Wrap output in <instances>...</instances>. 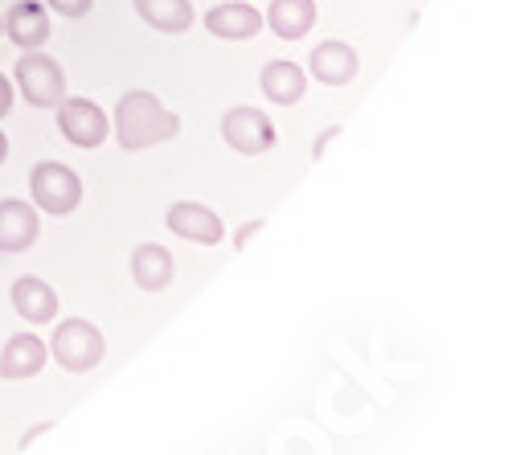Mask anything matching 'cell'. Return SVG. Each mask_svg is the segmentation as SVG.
Listing matches in <instances>:
<instances>
[{
    "label": "cell",
    "instance_id": "obj_1",
    "mask_svg": "<svg viewBox=\"0 0 512 455\" xmlns=\"http://www.w3.org/2000/svg\"><path fill=\"white\" fill-rule=\"evenodd\" d=\"M181 132V119L152 91H127L115 107V140L123 152H144Z\"/></svg>",
    "mask_w": 512,
    "mask_h": 455
},
{
    "label": "cell",
    "instance_id": "obj_2",
    "mask_svg": "<svg viewBox=\"0 0 512 455\" xmlns=\"http://www.w3.org/2000/svg\"><path fill=\"white\" fill-rule=\"evenodd\" d=\"M29 197H33L37 210L66 218V214L78 210V201H82V177L62 160H41L29 173Z\"/></svg>",
    "mask_w": 512,
    "mask_h": 455
},
{
    "label": "cell",
    "instance_id": "obj_3",
    "mask_svg": "<svg viewBox=\"0 0 512 455\" xmlns=\"http://www.w3.org/2000/svg\"><path fill=\"white\" fill-rule=\"evenodd\" d=\"M13 82L29 107H58L66 99V70L50 54L25 50L13 66Z\"/></svg>",
    "mask_w": 512,
    "mask_h": 455
},
{
    "label": "cell",
    "instance_id": "obj_4",
    "mask_svg": "<svg viewBox=\"0 0 512 455\" xmlns=\"http://www.w3.org/2000/svg\"><path fill=\"white\" fill-rule=\"evenodd\" d=\"M50 353L58 357L62 369H70V374H87V369H95L103 361L107 341H103V333H99L91 320L70 316V320L58 324V333L50 341Z\"/></svg>",
    "mask_w": 512,
    "mask_h": 455
},
{
    "label": "cell",
    "instance_id": "obj_5",
    "mask_svg": "<svg viewBox=\"0 0 512 455\" xmlns=\"http://www.w3.org/2000/svg\"><path fill=\"white\" fill-rule=\"evenodd\" d=\"M222 140L242 156H263L275 144V123L254 107H230L222 115Z\"/></svg>",
    "mask_w": 512,
    "mask_h": 455
},
{
    "label": "cell",
    "instance_id": "obj_6",
    "mask_svg": "<svg viewBox=\"0 0 512 455\" xmlns=\"http://www.w3.org/2000/svg\"><path fill=\"white\" fill-rule=\"evenodd\" d=\"M58 128L74 148H99L111 132V119L91 99H62L58 103Z\"/></svg>",
    "mask_w": 512,
    "mask_h": 455
},
{
    "label": "cell",
    "instance_id": "obj_7",
    "mask_svg": "<svg viewBox=\"0 0 512 455\" xmlns=\"http://www.w3.org/2000/svg\"><path fill=\"white\" fill-rule=\"evenodd\" d=\"M41 234V218H37V205L21 201V197H5L0 201V255H17L29 251Z\"/></svg>",
    "mask_w": 512,
    "mask_h": 455
},
{
    "label": "cell",
    "instance_id": "obj_8",
    "mask_svg": "<svg viewBox=\"0 0 512 455\" xmlns=\"http://www.w3.org/2000/svg\"><path fill=\"white\" fill-rule=\"evenodd\" d=\"M5 37L25 54V50H41L50 41V9L41 0H17L5 13Z\"/></svg>",
    "mask_w": 512,
    "mask_h": 455
},
{
    "label": "cell",
    "instance_id": "obj_9",
    "mask_svg": "<svg viewBox=\"0 0 512 455\" xmlns=\"http://www.w3.org/2000/svg\"><path fill=\"white\" fill-rule=\"evenodd\" d=\"M168 230L189 238V242H201V246H213L222 242V218L209 210V205H197V201H177L168 205Z\"/></svg>",
    "mask_w": 512,
    "mask_h": 455
},
{
    "label": "cell",
    "instance_id": "obj_10",
    "mask_svg": "<svg viewBox=\"0 0 512 455\" xmlns=\"http://www.w3.org/2000/svg\"><path fill=\"white\" fill-rule=\"evenodd\" d=\"M263 13L254 5H242V0H230V5H213L205 13V29L222 41H246V37H259L263 29Z\"/></svg>",
    "mask_w": 512,
    "mask_h": 455
},
{
    "label": "cell",
    "instance_id": "obj_11",
    "mask_svg": "<svg viewBox=\"0 0 512 455\" xmlns=\"http://www.w3.org/2000/svg\"><path fill=\"white\" fill-rule=\"evenodd\" d=\"M17 316H25L29 324H50L58 316V292L46 283V279H37V275H21L13 283V292H9Z\"/></svg>",
    "mask_w": 512,
    "mask_h": 455
},
{
    "label": "cell",
    "instance_id": "obj_12",
    "mask_svg": "<svg viewBox=\"0 0 512 455\" xmlns=\"http://www.w3.org/2000/svg\"><path fill=\"white\" fill-rule=\"evenodd\" d=\"M357 70H361L357 50L345 46V41H320L312 50V74L324 82V87H345V82L357 78Z\"/></svg>",
    "mask_w": 512,
    "mask_h": 455
},
{
    "label": "cell",
    "instance_id": "obj_13",
    "mask_svg": "<svg viewBox=\"0 0 512 455\" xmlns=\"http://www.w3.org/2000/svg\"><path fill=\"white\" fill-rule=\"evenodd\" d=\"M41 365H46V345H41L33 333H17L0 349V378L21 382V378H37Z\"/></svg>",
    "mask_w": 512,
    "mask_h": 455
},
{
    "label": "cell",
    "instance_id": "obj_14",
    "mask_svg": "<svg viewBox=\"0 0 512 455\" xmlns=\"http://www.w3.org/2000/svg\"><path fill=\"white\" fill-rule=\"evenodd\" d=\"M263 21L275 29V37L300 41L316 25V0H271V9H267Z\"/></svg>",
    "mask_w": 512,
    "mask_h": 455
},
{
    "label": "cell",
    "instance_id": "obj_15",
    "mask_svg": "<svg viewBox=\"0 0 512 455\" xmlns=\"http://www.w3.org/2000/svg\"><path fill=\"white\" fill-rule=\"evenodd\" d=\"M263 95L279 107H291V103H300L304 91H308V74L295 66V62H267L263 66Z\"/></svg>",
    "mask_w": 512,
    "mask_h": 455
},
{
    "label": "cell",
    "instance_id": "obj_16",
    "mask_svg": "<svg viewBox=\"0 0 512 455\" xmlns=\"http://www.w3.org/2000/svg\"><path fill=\"white\" fill-rule=\"evenodd\" d=\"M132 279L144 287V292H164V287L173 283V255H168L164 246H156V242L136 246V255H132Z\"/></svg>",
    "mask_w": 512,
    "mask_h": 455
},
{
    "label": "cell",
    "instance_id": "obj_17",
    "mask_svg": "<svg viewBox=\"0 0 512 455\" xmlns=\"http://www.w3.org/2000/svg\"><path fill=\"white\" fill-rule=\"evenodd\" d=\"M136 13L156 33H189V25H193L189 0H136Z\"/></svg>",
    "mask_w": 512,
    "mask_h": 455
},
{
    "label": "cell",
    "instance_id": "obj_18",
    "mask_svg": "<svg viewBox=\"0 0 512 455\" xmlns=\"http://www.w3.org/2000/svg\"><path fill=\"white\" fill-rule=\"evenodd\" d=\"M46 9L66 17V21H78V17H87L95 9V0H46Z\"/></svg>",
    "mask_w": 512,
    "mask_h": 455
},
{
    "label": "cell",
    "instance_id": "obj_19",
    "mask_svg": "<svg viewBox=\"0 0 512 455\" xmlns=\"http://www.w3.org/2000/svg\"><path fill=\"white\" fill-rule=\"evenodd\" d=\"M13 95H17V87H13V82H9L5 74H0V119H5V115L13 111Z\"/></svg>",
    "mask_w": 512,
    "mask_h": 455
},
{
    "label": "cell",
    "instance_id": "obj_20",
    "mask_svg": "<svg viewBox=\"0 0 512 455\" xmlns=\"http://www.w3.org/2000/svg\"><path fill=\"white\" fill-rule=\"evenodd\" d=\"M332 136H336V128H332V132H324V136H320V140H316V156H320V152H324V148H328V140H332Z\"/></svg>",
    "mask_w": 512,
    "mask_h": 455
},
{
    "label": "cell",
    "instance_id": "obj_21",
    "mask_svg": "<svg viewBox=\"0 0 512 455\" xmlns=\"http://www.w3.org/2000/svg\"><path fill=\"white\" fill-rule=\"evenodd\" d=\"M5 160H9V136L0 132V164H5Z\"/></svg>",
    "mask_w": 512,
    "mask_h": 455
},
{
    "label": "cell",
    "instance_id": "obj_22",
    "mask_svg": "<svg viewBox=\"0 0 512 455\" xmlns=\"http://www.w3.org/2000/svg\"><path fill=\"white\" fill-rule=\"evenodd\" d=\"M250 234H259V222H254V226H246V230L238 234V246H246V238H250Z\"/></svg>",
    "mask_w": 512,
    "mask_h": 455
},
{
    "label": "cell",
    "instance_id": "obj_23",
    "mask_svg": "<svg viewBox=\"0 0 512 455\" xmlns=\"http://www.w3.org/2000/svg\"><path fill=\"white\" fill-rule=\"evenodd\" d=\"M0 33H5V13H0Z\"/></svg>",
    "mask_w": 512,
    "mask_h": 455
}]
</instances>
